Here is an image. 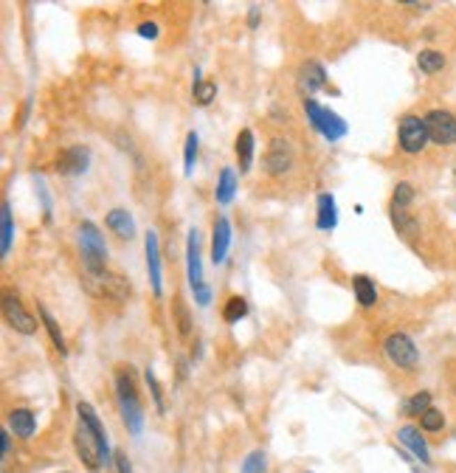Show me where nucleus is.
I'll list each match as a JSON object with an SVG mask.
<instances>
[{"mask_svg":"<svg viewBox=\"0 0 456 473\" xmlns=\"http://www.w3.org/2000/svg\"><path fill=\"white\" fill-rule=\"evenodd\" d=\"M234 153H237V161H240V172H248L251 164H254V153H257V139H254V132L248 127L237 132Z\"/></svg>","mask_w":456,"mask_h":473,"instance_id":"a211bd4d","label":"nucleus"},{"mask_svg":"<svg viewBox=\"0 0 456 473\" xmlns=\"http://www.w3.org/2000/svg\"><path fill=\"white\" fill-rule=\"evenodd\" d=\"M138 34H141L144 40H155V37H158V23H141V26H138Z\"/></svg>","mask_w":456,"mask_h":473,"instance_id":"4c0bfd02","label":"nucleus"},{"mask_svg":"<svg viewBox=\"0 0 456 473\" xmlns=\"http://www.w3.org/2000/svg\"><path fill=\"white\" fill-rule=\"evenodd\" d=\"M304 113H307V118H310V127L319 135H324L327 141H341L349 130L347 121L338 113H333L330 107H321L316 99H304Z\"/></svg>","mask_w":456,"mask_h":473,"instance_id":"20e7f679","label":"nucleus"},{"mask_svg":"<svg viewBox=\"0 0 456 473\" xmlns=\"http://www.w3.org/2000/svg\"><path fill=\"white\" fill-rule=\"evenodd\" d=\"M62 473H68V470H62Z\"/></svg>","mask_w":456,"mask_h":473,"instance_id":"a19ab883","label":"nucleus"},{"mask_svg":"<svg viewBox=\"0 0 456 473\" xmlns=\"http://www.w3.org/2000/svg\"><path fill=\"white\" fill-rule=\"evenodd\" d=\"M248 316V302L243 296H231L225 304H222V321L225 324H237L240 318Z\"/></svg>","mask_w":456,"mask_h":473,"instance_id":"a878e982","label":"nucleus"},{"mask_svg":"<svg viewBox=\"0 0 456 473\" xmlns=\"http://www.w3.org/2000/svg\"><path fill=\"white\" fill-rule=\"evenodd\" d=\"M268 470V456L265 451H251L243 462V473H265Z\"/></svg>","mask_w":456,"mask_h":473,"instance_id":"72a5a7b5","label":"nucleus"},{"mask_svg":"<svg viewBox=\"0 0 456 473\" xmlns=\"http://www.w3.org/2000/svg\"><path fill=\"white\" fill-rule=\"evenodd\" d=\"M113 465H116L119 473H132V462L124 451H113Z\"/></svg>","mask_w":456,"mask_h":473,"instance_id":"c9c22d12","label":"nucleus"},{"mask_svg":"<svg viewBox=\"0 0 456 473\" xmlns=\"http://www.w3.org/2000/svg\"><path fill=\"white\" fill-rule=\"evenodd\" d=\"M397 440H400V445L409 448L423 465H431V451H428V445H425V440H423V431H420L417 426H403V428L397 431Z\"/></svg>","mask_w":456,"mask_h":473,"instance_id":"dca6fc26","label":"nucleus"},{"mask_svg":"<svg viewBox=\"0 0 456 473\" xmlns=\"http://www.w3.org/2000/svg\"><path fill=\"white\" fill-rule=\"evenodd\" d=\"M172 313H175V324H178V332L181 335H189L192 332V318H189V307L178 299L175 304H172Z\"/></svg>","mask_w":456,"mask_h":473,"instance_id":"f704fd0d","label":"nucleus"},{"mask_svg":"<svg viewBox=\"0 0 456 473\" xmlns=\"http://www.w3.org/2000/svg\"><path fill=\"white\" fill-rule=\"evenodd\" d=\"M144 254H146V274H149V285L155 296H164V277H161V245H158V234L146 231L144 237Z\"/></svg>","mask_w":456,"mask_h":473,"instance_id":"9d476101","label":"nucleus"},{"mask_svg":"<svg viewBox=\"0 0 456 473\" xmlns=\"http://www.w3.org/2000/svg\"><path fill=\"white\" fill-rule=\"evenodd\" d=\"M425 127H428V139L439 147L456 144V116L448 110H431L425 113Z\"/></svg>","mask_w":456,"mask_h":473,"instance_id":"6e6552de","label":"nucleus"},{"mask_svg":"<svg viewBox=\"0 0 456 473\" xmlns=\"http://www.w3.org/2000/svg\"><path fill=\"white\" fill-rule=\"evenodd\" d=\"M262 166H265V172L271 178H279V175L290 172V166H293V147L284 139H273L268 153H265V158H262Z\"/></svg>","mask_w":456,"mask_h":473,"instance_id":"9b49d317","label":"nucleus"},{"mask_svg":"<svg viewBox=\"0 0 456 473\" xmlns=\"http://www.w3.org/2000/svg\"><path fill=\"white\" fill-rule=\"evenodd\" d=\"M144 378H146V386H149V394H152V403H155L158 414H164V412H167V403H164V389H161V383H158L155 372L146 369V372H144Z\"/></svg>","mask_w":456,"mask_h":473,"instance_id":"7c9ffc66","label":"nucleus"},{"mask_svg":"<svg viewBox=\"0 0 456 473\" xmlns=\"http://www.w3.org/2000/svg\"><path fill=\"white\" fill-rule=\"evenodd\" d=\"M392 226L397 228V234L400 237H406V240H414L417 234H420V223H417V217L414 215H409L406 209H395L392 206Z\"/></svg>","mask_w":456,"mask_h":473,"instance_id":"b1692460","label":"nucleus"},{"mask_svg":"<svg viewBox=\"0 0 456 473\" xmlns=\"http://www.w3.org/2000/svg\"><path fill=\"white\" fill-rule=\"evenodd\" d=\"M79 254H82L85 274H102V270H107V245H105L99 226L91 220L79 226Z\"/></svg>","mask_w":456,"mask_h":473,"instance_id":"7ed1b4c3","label":"nucleus"},{"mask_svg":"<svg viewBox=\"0 0 456 473\" xmlns=\"http://www.w3.org/2000/svg\"><path fill=\"white\" fill-rule=\"evenodd\" d=\"M428 409H431V391H417V394H411V400H406V405H403V412H406L409 417H423Z\"/></svg>","mask_w":456,"mask_h":473,"instance_id":"cd10ccee","label":"nucleus"},{"mask_svg":"<svg viewBox=\"0 0 456 473\" xmlns=\"http://www.w3.org/2000/svg\"><path fill=\"white\" fill-rule=\"evenodd\" d=\"M88 164H91V150L82 147V144H73V147H68V150L59 155L56 169H59L62 175H82V172L88 169Z\"/></svg>","mask_w":456,"mask_h":473,"instance_id":"4468645a","label":"nucleus"},{"mask_svg":"<svg viewBox=\"0 0 456 473\" xmlns=\"http://www.w3.org/2000/svg\"><path fill=\"white\" fill-rule=\"evenodd\" d=\"M327 85V71L316 62V59H310V62H304L301 68H298V88L304 91V99H313V93L316 91H321Z\"/></svg>","mask_w":456,"mask_h":473,"instance_id":"ddd939ff","label":"nucleus"},{"mask_svg":"<svg viewBox=\"0 0 456 473\" xmlns=\"http://www.w3.org/2000/svg\"><path fill=\"white\" fill-rule=\"evenodd\" d=\"M105 226H107L116 237H121V240H132V237H135V223H132V215H130L127 209H113V212L105 217Z\"/></svg>","mask_w":456,"mask_h":473,"instance_id":"6ab92c4d","label":"nucleus"},{"mask_svg":"<svg viewBox=\"0 0 456 473\" xmlns=\"http://www.w3.org/2000/svg\"><path fill=\"white\" fill-rule=\"evenodd\" d=\"M40 318H43V327H45V332H48V338H51L54 350H56L59 355H68V344H65V338H62V329H59L56 318L48 313V307H45V304H40Z\"/></svg>","mask_w":456,"mask_h":473,"instance_id":"5701e85b","label":"nucleus"},{"mask_svg":"<svg viewBox=\"0 0 456 473\" xmlns=\"http://www.w3.org/2000/svg\"><path fill=\"white\" fill-rule=\"evenodd\" d=\"M73 448L76 456L85 462L88 470H102L110 462V445H107V431L99 420V412L91 403L79 400L76 403V428H73Z\"/></svg>","mask_w":456,"mask_h":473,"instance_id":"f257e3e1","label":"nucleus"},{"mask_svg":"<svg viewBox=\"0 0 456 473\" xmlns=\"http://www.w3.org/2000/svg\"><path fill=\"white\" fill-rule=\"evenodd\" d=\"M15 242V223H12V206L3 203L0 206V256H9Z\"/></svg>","mask_w":456,"mask_h":473,"instance_id":"4be33fe9","label":"nucleus"},{"mask_svg":"<svg viewBox=\"0 0 456 473\" xmlns=\"http://www.w3.org/2000/svg\"><path fill=\"white\" fill-rule=\"evenodd\" d=\"M3 318H6V324L12 327V329H17V332H23V335H34L37 332V318L23 307V302L17 299V296H12V293H6L3 296Z\"/></svg>","mask_w":456,"mask_h":473,"instance_id":"1a4fd4ad","label":"nucleus"},{"mask_svg":"<svg viewBox=\"0 0 456 473\" xmlns=\"http://www.w3.org/2000/svg\"><path fill=\"white\" fill-rule=\"evenodd\" d=\"M383 352H386V358H389L397 369H414L417 361H420V350H417V344H414V338L406 335V332H392V335H386Z\"/></svg>","mask_w":456,"mask_h":473,"instance_id":"0eeeda50","label":"nucleus"},{"mask_svg":"<svg viewBox=\"0 0 456 473\" xmlns=\"http://www.w3.org/2000/svg\"><path fill=\"white\" fill-rule=\"evenodd\" d=\"M417 65H420V71L423 74H439L442 68H445V54L442 51H420L417 54Z\"/></svg>","mask_w":456,"mask_h":473,"instance_id":"bb28decb","label":"nucleus"},{"mask_svg":"<svg viewBox=\"0 0 456 473\" xmlns=\"http://www.w3.org/2000/svg\"><path fill=\"white\" fill-rule=\"evenodd\" d=\"M411 200H414V186H411L409 180H400V183L395 186V194H392V206H395V209H406Z\"/></svg>","mask_w":456,"mask_h":473,"instance_id":"473e14b6","label":"nucleus"},{"mask_svg":"<svg viewBox=\"0 0 456 473\" xmlns=\"http://www.w3.org/2000/svg\"><path fill=\"white\" fill-rule=\"evenodd\" d=\"M420 428L423 431H428V434H436V431H442L445 428V414L439 412V409H434V405H431V409L420 417Z\"/></svg>","mask_w":456,"mask_h":473,"instance_id":"2f4dec72","label":"nucleus"},{"mask_svg":"<svg viewBox=\"0 0 456 473\" xmlns=\"http://www.w3.org/2000/svg\"><path fill=\"white\" fill-rule=\"evenodd\" d=\"M85 288L88 293H93L96 299H107V302H127L130 296V282L119 274H110V270H102V274H85Z\"/></svg>","mask_w":456,"mask_h":473,"instance_id":"39448f33","label":"nucleus"},{"mask_svg":"<svg viewBox=\"0 0 456 473\" xmlns=\"http://www.w3.org/2000/svg\"><path fill=\"white\" fill-rule=\"evenodd\" d=\"M338 223V206L330 192H321L316 200V228L319 231H333Z\"/></svg>","mask_w":456,"mask_h":473,"instance_id":"f3484780","label":"nucleus"},{"mask_svg":"<svg viewBox=\"0 0 456 473\" xmlns=\"http://www.w3.org/2000/svg\"><path fill=\"white\" fill-rule=\"evenodd\" d=\"M186 277H189V288L192 293L200 290L203 282V262H200V234L197 228H189L186 234Z\"/></svg>","mask_w":456,"mask_h":473,"instance_id":"f8f14e48","label":"nucleus"},{"mask_svg":"<svg viewBox=\"0 0 456 473\" xmlns=\"http://www.w3.org/2000/svg\"><path fill=\"white\" fill-rule=\"evenodd\" d=\"M116 403H119V412H121V420H124L127 431L132 437H138L141 428H144V405H141V397H138V389H135L130 366L116 372Z\"/></svg>","mask_w":456,"mask_h":473,"instance_id":"f03ea898","label":"nucleus"},{"mask_svg":"<svg viewBox=\"0 0 456 473\" xmlns=\"http://www.w3.org/2000/svg\"><path fill=\"white\" fill-rule=\"evenodd\" d=\"M228 248H231V223H228V217H217L211 228V262H225Z\"/></svg>","mask_w":456,"mask_h":473,"instance_id":"2eb2a0df","label":"nucleus"},{"mask_svg":"<svg viewBox=\"0 0 456 473\" xmlns=\"http://www.w3.org/2000/svg\"><path fill=\"white\" fill-rule=\"evenodd\" d=\"M234 194H237V175H234V169H231V166H225V169L220 172V178H217L214 200L220 203V206H228V203L234 200Z\"/></svg>","mask_w":456,"mask_h":473,"instance_id":"412c9836","label":"nucleus"},{"mask_svg":"<svg viewBox=\"0 0 456 473\" xmlns=\"http://www.w3.org/2000/svg\"><path fill=\"white\" fill-rule=\"evenodd\" d=\"M37 189H40V197H43V212H45V223L51 220V197H48V189L43 180H37Z\"/></svg>","mask_w":456,"mask_h":473,"instance_id":"e433bc0d","label":"nucleus"},{"mask_svg":"<svg viewBox=\"0 0 456 473\" xmlns=\"http://www.w3.org/2000/svg\"><path fill=\"white\" fill-rule=\"evenodd\" d=\"M197 132H189L186 135V147H183V175H192L195 172V161H197Z\"/></svg>","mask_w":456,"mask_h":473,"instance_id":"c756f323","label":"nucleus"},{"mask_svg":"<svg viewBox=\"0 0 456 473\" xmlns=\"http://www.w3.org/2000/svg\"><path fill=\"white\" fill-rule=\"evenodd\" d=\"M192 96H195V102H197L200 107L211 104V102H214V96H217V82H211V79H197V82H195V91H192Z\"/></svg>","mask_w":456,"mask_h":473,"instance_id":"c85d7f7f","label":"nucleus"},{"mask_svg":"<svg viewBox=\"0 0 456 473\" xmlns=\"http://www.w3.org/2000/svg\"><path fill=\"white\" fill-rule=\"evenodd\" d=\"M248 26H251V29H257V26H259V9H257V6H251V9H248Z\"/></svg>","mask_w":456,"mask_h":473,"instance_id":"ea45409f","label":"nucleus"},{"mask_svg":"<svg viewBox=\"0 0 456 473\" xmlns=\"http://www.w3.org/2000/svg\"><path fill=\"white\" fill-rule=\"evenodd\" d=\"M397 141H400V150L406 155H420L425 150V144L431 141L428 139V127H425V118L420 116H403L400 124H397Z\"/></svg>","mask_w":456,"mask_h":473,"instance_id":"423d86ee","label":"nucleus"},{"mask_svg":"<svg viewBox=\"0 0 456 473\" xmlns=\"http://www.w3.org/2000/svg\"><path fill=\"white\" fill-rule=\"evenodd\" d=\"M352 290H355V299L360 307H374L377 304V288L369 277H355L352 279Z\"/></svg>","mask_w":456,"mask_h":473,"instance_id":"393cba45","label":"nucleus"},{"mask_svg":"<svg viewBox=\"0 0 456 473\" xmlns=\"http://www.w3.org/2000/svg\"><path fill=\"white\" fill-rule=\"evenodd\" d=\"M9 428H12L15 437H20V440H31L34 431H37V417H34V412H29V409H15V412H9Z\"/></svg>","mask_w":456,"mask_h":473,"instance_id":"aec40b11","label":"nucleus"},{"mask_svg":"<svg viewBox=\"0 0 456 473\" xmlns=\"http://www.w3.org/2000/svg\"><path fill=\"white\" fill-rule=\"evenodd\" d=\"M0 448H3V459H9V453H12V434L9 431H0Z\"/></svg>","mask_w":456,"mask_h":473,"instance_id":"58836bf2","label":"nucleus"}]
</instances>
